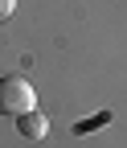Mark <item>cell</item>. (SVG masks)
Returning a JSON list of instances; mask_svg holds the SVG:
<instances>
[{
  "label": "cell",
  "mask_w": 127,
  "mask_h": 148,
  "mask_svg": "<svg viewBox=\"0 0 127 148\" xmlns=\"http://www.w3.org/2000/svg\"><path fill=\"white\" fill-rule=\"evenodd\" d=\"M25 111H37L33 82L21 74H4L0 78V115H25Z\"/></svg>",
  "instance_id": "obj_1"
},
{
  "label": "cell",
  "mask_w": 127,
  "mask_h": 148,
  "mask_svg": "<svg viewBox=\"0 0 127 148\" xmlns=\"http://www.w3.org/2000/svg\"><path fill=\"white\" fill-rule=\"evenodd\" d=\"M16 132H21L25 140H45L49 136V119L41 115V111H25V115H16Z\"/></svg>",
  "instance_id": "obj_2"
},
{
  "label": "cell",
  "mask_w": 127,
  "mask_h": 148,
  "mask_svg": "<svg viewBox=\"0 0 127 148\" xmlns=\"http://www.w3.org/2000/svg\"><path fill=\"white\" fill-rule=\"evenodd\" d=\"M107 119H111V115H107V111H103V115H94V119H86V123H78V132H90V127H98V123H107Z\"/></svg>",
  "instance_id": "obj_3"
},
{
  "label": "cell",
  "mask_w": 127,
  "mask_h": 148,
  "mask_svg": "<svg viewBox=\"0 0 127 148\" xmlns=\"http://www.w3.org/2000/svg\"><path fill=\"white\" fill-rule=\"evenodd\" d=\"M12 8H16V0H0V21H4V16H12Z\"/></svg>",
  "instance_id": "obj_4"
}]
</instances>
